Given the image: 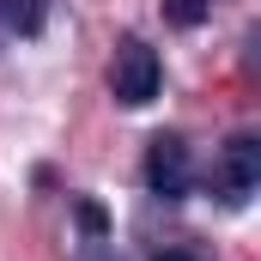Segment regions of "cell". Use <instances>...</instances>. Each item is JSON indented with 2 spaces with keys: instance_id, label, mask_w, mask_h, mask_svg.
<instances>
[{
  "instance_id": "6da1fadb",
  "label": "cell",
  "mask_w": 261,
  "mask_h": 261,
  "mask_svg": "<svg viewBox=\"0 0 261 261\" xmlns=\"http://www.w3.org/2000/svg\"><path fill=\"white\" fill-rule=\"evenodd\" d=\"M110 85H116V97L128 103V110H140V103H152L158 97V55L140 43V37H128L122 49H116V67H110Z\"/></svg>"
},
{
  "instance_id": "5b68a950",
  "label": "cell",
  "mask_w": 261,
  "mask_h": 261,
  "mask_svg": "<svg viewBox=\"0 0 261 261\" xmlns=\"http://www.w3.org/2000/svg\"><path fill=\"white\" fill-rule=\"evenodd\" d=\"M164 18L189 31V24H200V18H206V0H164Z\"/></svg>"
},
{
  "instance_id": "3957f363",
  "label": "cell",
  "mask_w": 261,
  "mask_h": 261,
  "mask_svg": "<svg viewBox=\"0 0 261 261\" xmlns=\"http://www.w3.org/2000/svg\"><path fill=\"white\" fill-rule=\"evenodd\" d=\"M146 182H152V195H182L189 189V146L176 134H158L146 146Z\"/></svg>"
},
{
  "instance_id": "277c9868",
  "label": "cell",
  "mask_w": 261,
  "mask_h": 261,
  "mask_svg": "<svg viewBox=\"0 0 261 261\" xmlns=\"http://www.w3.org/2000/svg\"><path fill=\"white\" fill-rule=\"evenodd\" d=\"M37 24H43V0H0V43L31 37Z\"/></svg>"
},
{
  "instance_id": "8992f818",
  "label": "cell",
  "mask_w": 261,
  "mask_h": 261,
  "mask_svg": "<svg viewBox=\"0 0 261 261\" xmlns=\"http://www.w3.org/2000/svg\"><path fill=\"white\" fill-rule=\"evenodd\" d=\"M152 261H200V255H189V249H164V255H152Z\"/></svg>"
},
{
  "instance_id": "7a4b0ae2",
  "label": "cell",
  "mask_w": 261,
  "mask_h": 261,
  "mask_svg": "<svg viewBox=\"0 0 261 261\" xmlns=\"http://www.w3.org/2000/svg\"><path fill=\"white\" fill-rule=\"evenodd\" d=\"M255 176H261V146L249 140V134H237V140L219 152L213 182H219V195H225V200H249V195H255Z\"/></svg>"
}]
</instances>
